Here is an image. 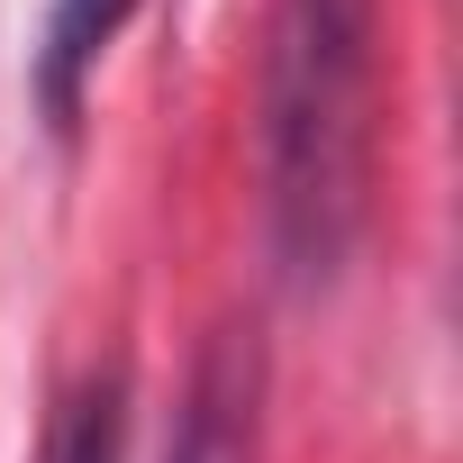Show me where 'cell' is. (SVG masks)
<instances>
[{
    "label": "cell",
    "instance_id": "3957f363",
    "mask_svg": "<svg viewBox=\"0 0 463 463\" xmlns=\"http://www.w3.org/2000/svg\"><path fill=\"white\" fill-rule=\"evenodd\" d=\"M128 10H137V0H55V19H46V55H37V91H46L55 118L82 109V73L109 55V37H118Z\"/></svg>",
    "mask_w": 463,
    "mask_h": 463
},
{
    "label": "cell",
    "instance_id": "277c9868",
    "mask_svg": "<svg viewBox=\"0 0 463 463\" xmlns=\"http://www.w3.org/2000/svg\"><path fill=\"white\" fill-rule=\"evenodd\" d=\"M46 463H118V382H82L46 436Z\"/></svg>",
    "mask_w": 463,
    "mask_h": 463
},
{
    "label": "cell",
    "instance_id": "7a4b0ae2",
    "mask_svg": "<svg viewBox=\"0 0 463 463\" xmlns=\"http://www.w3.org/2000/svg\"><path fill=\"white\" fill-rule=\"evenodd\" d=\"M255 454H264V354L246 327H218L200 373H191V400H182L164 463H255Z\"/></svg>",
    "mask_w": 463,
    "mask_h": 463
},
{
    "label": "cell",
    "instance_id": "6da1fadb",
    "mask_svg": "<svg viewBox=\"0 0 463 463\" xmlns=\"http://www.w3.org/2000/svg\"><path fill=\"white\" fill-rule=\"evenodd\" d=\"M373 164V0H273L264 28V209L291 282H327Z\"/></svg>",
    "mask_w": 463,
    "mask_h": 463
}]
</instances>
